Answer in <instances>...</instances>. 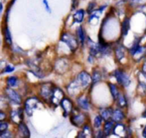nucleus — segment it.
<instances>
[{
    "mask_svg": "<svg viewBox=\"0 0 146 138\" xmlns=\"http://www.w3.org/2000/svg\"><path fill=\"white\" fill-rule=\"evenodd\" d=\"M14 70V67L13 66H11V65H6V67H5V69H4V71L5 72H11V71H13Z\"/></svg>",
    "mask_w": 146,
    "mask_h": 138,
    "instance_id": "33",
    "label": "nucleus"
},
{
    "mask_svg": "<svg viewBox=\"0 0 146 138\" xmlns=\"http://www.w3.org/2000/svg\"><path fill=\"white\" fill-rule=\"evenodd\" d=\"M2 8H3V5L0 3V14H1V12H2Z\"/></svg>",
    "mask_w": 146,
    "mask_h": 138,
    "instance_id": "37",
    "label": "nucleus"
},
{
    "mask_svg": "<svg viewBox=\"0 0 146 138\" xmlns=\"http://www.w3.org/2000/svg\"><path fill=\"white\" fill-rule=\"evenodd\" d=\"M84 17H85V11H84L83 9H80V10H78L75 13V15H74V20H75V22L81 23L84 20Z\"/></svg>",
    "mask_w": 146,
    "mask_h": 138,
    "instance_id": "24",
    "label": "nucleus"
},
{
    "mask_svg": "<svg viewBox=\"0 0 146 138\" xmlns=\"http://www.w3.org/2000/svg\"><path fill=\"white\" fill-rule=\"evenodd\" d=\"M43 3H44V5L46 6L47 10L50 12V7H49V5H48V1H47V0H43Z\"/></svg>",
    "mask_w": 146,
    "mask_h": 138,
    "instance_id": "35",
    "label": "nucleus"
},
{
    "mask_svg": "<svg viewBox=\"0 0 146 138\" xmlns=\"http://www.w3.org/2000/svg\"><path fill=\"white\" fill-rule=\"evenodd\" d=\"M7 84L10 87H16L18 85V79L15 76H11V77L7 78Z\"/></svg>",
    "mask_w": 146,
    "mask_h": 138,
    "instance_id": "27",
    "label": "nucleus"
},
{
    "mask_svg": "<svg viewBox=\"0 0 146 138\" xmlns=\"http://www.w3.org/2000/svg\"><path fill=\"white\" fill-rule=\"evenodd\" d=\"M5 93L12 103H14V104H20L21 103V97H20V95L15 91V90L7 88V89L5 90Z\"/></svg>",
    "mask_w": 146,
    "mask_h": 138,
    "instance_id": "9",
    "label": "nucleus"
},
{
    "mask_svg": "<svg viewBox=\"0 0 146 138\" xmlns=\"http://www.w3.org/2000/svg\"><path fill=\"white\" fill-rule=\"evenodd\" d=\"M54 85L50 82L48 83H44L41 86V90H40V94L44 99L48 100L51 98V95L53 93V90H54Z\"/></svg>",
    "mask_w": 146,
    "mask_h": 138,
    "instance_id": "4",
    "label": "nucleus"
},
{
    "mask_svg": "<svg viewBox=\"0 0 146 138\" xmlns=\"http://www.w3.org/2000/svg\"><path fill=\"white\" fill-rule=\"evenodd\" d=\"M102 121H104V119H102V117L100 116V115H98V116H96V118H94V128L98 129L100 126H102Z\"/></svg>",
    "mask_w": 146,
    "mask_h": 138,
    "instance_id": "29",
    "label": "nucleus"
},
{
    "mask_svg": "<svg viewBox=\"0 0 146 138\" xmlns=\"http://www.w3.org/2000/svg\"><path fill=\"white\" fill-rule=\"evenodd\" d=\"M117 105H118L119 107H121V108H124V107H126L127 105V101H126V98H125V96L123 95L122 93H119L118 97H117V99L115 100Z\"/></svg>",
    "mask_w": 146,
    "mask_h": 138,
    "instance_id": "23",
    "label": "nucleus"
},
{
    "mask_svg": "<svg viewBox=\"0 0 146 138\" xmlns=\"http://www.w3.org/2000/svg\"><path fill=\"white\" fill-rule=\"evenodd\" d=\"M129 29H130V20H129V18H125L121 23V35H122V37L126 36Z\"/></svg>",
    "mask_w": 146,
    "mask_h": 138,
    "instance_id": "21",
    "label": "nucleus"
},
{
    "mask_svg": "<svg viewBox=\"0 0 146 138\" xmlns=\"http://www.w3.org/2000/svg\"><path fill=\"white\" fill-rule=\"evenodd\" d=\"M38 104H39L38 98H36V97L28 98L25 102V110H26V112H27V114L31 116V115L33 114V112H34V110L37 108Z\"/></svg>",
    "mask_w": 146,
    "mask_h": 138,
    "instance_id": "6",
    "label": "nucleus"
},
{
    "mask_svg": "<svg viewBox=\"0 0 146 138\" xmlns=\"http://www.w3.org/2000/svg\"><path fill=\"white\" fill-rule=\"evenodd\" d=\"M77 33H78V39H79V42L82 43V44H84L85 43V31H84L83 27L82 26H80L79 28H78L77 30Z\"/></svg>",
    "mask_w": 146,
    "mask_h": 138,
    "instance_id": "26",
    "label": "nucleus"
},
{
    "mask_svg": "<svg viewBox=\"0 0 146 138\" xmlns=\"http://www.w3.org/2000/svg\"><path fill=\"white\" fill-rule=\"evenodd\" d=\"M7 128H8V123L7 122H1L0 123V135L2 133L6 132L7 131Z\"/></svg>",
    "mask_w": 146,
    "mask_h": 138,
    "instance_id": "31",
    "label": "nucleus"
},
{
    "mask_svg": "<svg viewBox=\"0 0 146 138\" xmlns=\"http://www.w3.org/2000/svg\"><path fill=\"white\" fill-rule=\"evenodd\" d=\"M69 61L66 58H60L57 60L56 64H55V70L58 72L59 74H64L68 69H69Z\"/></svg>",
    "mask_w": 146,
    "mask_h": 138,
    "instance_id": "7",
    "label": "nucleus"
},
{
    "mask_svg": "<svg viewBox=\"0 0 146 138\" xmlns=\"http://www.w3.org/2000/svg\"><path fill=\"white\" fill-rule=\"evenodd\" d=\"M113 134L117 135V136H127L128 135V131H127L126 127L123 124H121L120 122L115 123L114 125V129H113Z\"/></svg>",
    "mask_w": 146,
    "mask_h": 138,
    "instance_id": "12",
    "label": "nucleus"
},
{
    "mask_svg": "<svg viewBox=\"0 0 146 138\" xmlns=\"http://www.w3.org/2000/svg\"><path fill=\"white\" fill-rule=\"evenodd\" d=\"M61 40L70 47L72 51H76L79 47V39L69 32H64L61 36Z\"/></svg>",
    "mask_w": 146,
    "mask_h": 138,
    "instance_id": "1",
    "label": "nucleus"
},
{
    "mask_svg": "<svg viewBox=\"0 0 146 138\" xmlns=\"http://www.w3.org/2000/svg\"><path fill=\"white\" fill-rule=\"evenodd\" d=\"M19 132H20V134H22V136H25V137L30 136L29 129H28V127L26 126L24 123H20L19 124Z\"/></svg>",
    "mask_w": 146,
    "mask_h": 138,
    "instance_id": "25",
    "label": "nucleus"
},
{
    "mask_svg": "<svg viewBox=\"0 0 146 138\" xmlns=\"http://www.w3.org/2000/svg\"><path fill=\"white\" fill-rule=\"evenodd\" d=\"M64 92L62 91L60 88L58 87H55L54 90H53V93L52 95H51V102H52L53 105H55V106H58V105H61V102L62 100L64 99Z\"/></svg>",
    "mask_w": 146,
    "mask_h": 138,
    "instance_id": "3",
    "label": "nucleus"
},
{
    "mask_svg": "<svg viewBox=\"0 0 146 138\" xmlns=\"http://www.w3.org/2000/svg\"><path fill=\"white\" fill-rule=\"evenodd\" d=\"M10 120L15 124H20L21 121L23 120V114H22L21 109L12 110L11 113H10Z\"/></svg>",
    "mask_w": 146,
    "mask_h": 138,
    "instance_id": "10",
    "label": "nucleus"
},
{
    "mask_svg": "<svg viewBox=\"0 0 146 138\" xmlns=\"http://www.w3.org/2000/svg\"><path fill=\"white\" fill-rule=\"evenodd\" d=\"M112 112H113V109L110 108V107H106V108H102L100 109V115L102 117V119L106 121L110 120L112 117Z\"/></svg>",
    "mask_w": 146,
    "mask_h": 138,
    "instance_id": "17",
    "label": "nucleus"
},
{
    "mask_svg": "<svg viewBox=\"0 0 146 138\" xmlns=\"http://www.w3.org/2000/svg\"><path fill=\"white\" fill-rule=\"evenodd\" d=\"M132 3L137 6L144 5V4H146V0H132Z\"/></svg>",
    "mask_w": 146,
    "mask_h": 138,
    "instance_id": "32",
    "label": "nucleus"
},
{
    "mask_svg": "<svg viewBox=\"0 0 146 138\" xmlns=\"http://www.w3.org/2000/svg\"><path fill=\"white\" fill-rule=\"evenodd\" d=\"M142 136L143 137H146V126L143 128V131H142Z\"/></svg>",
    "mask_w": 146,
    "mask_h": 138,
    "instance_id": "36",
    "label": "nucleus"
},
{
    "mask_svg": "<svg viewBox=\"0 0 146 138\" xmlns=\"http://www.w3.org/2000/svg\"><path fill=\"white\" fill-rule=\"evenodd\" d=\"M94 135L92 133V130L90 128V125H84L83 129H82L81 132L78 134V137H92Z\"/></svg>",
    "mask_w": 146,
    "mask_h": 138,
    "instance_id": "20",
    "label": "nucleus"
},
{
    "mask_svg": "<svg viewBox=\"0 0 146 138\" xmlns=\"http://www.w3.org/2000/svg\"><path fill=\"white\" fill-rule=\"evenodd\" d=\"M114 76H115L116 80L118 81V83L120 84L121 86H123L124 88L128 87L130 85V77L128 76V74L126 72H124L121 69H117L114 71Z\"/></svg>",
    "mask_w": 146,
    "mask_h": 138,
    "instance_id": "2",
    "label": "nucleus"
},
{
    "mask_svg": "<svg viewBox=\"0 0 146 138\" xmlns=\"http://www.w3.org/2000/svg\"><path fill=\"white\" fill-rule=\"evenodd\" d=\"M114 54H115V57L118 61H120L121 59H123L125 57V54H126V51H125V48L122 46V45H117V46L114 48Z\"/></svg>",
    "mask_w": 146,
    "mask_h": 138,
    "instance_id": "19",
    "label": "nucleus"
},
{
    "mask_svg": "<svg viewBox=\"0 0 146 138\" xmlns=\"http://www.w3.org/2000/svg\"><path fill=\"white\" fill-rule=\"evenodd\" d=\"M78 80H79V82L81 83V85L83 86L84 88H86L92 83V78L88 73H87L86 71H83L78 75Z\"/></svg>",
    "mask_w": 146,
    "mask_h": 138,
    "instance_id": "8",
    "label": "nucleus"
},
{
    "mask_svg": "<svg viewBox=\"0 0 146 138\" xmlns=\"http://www.w3.org/2000/svg\"><path fill=\"white\" fill-rule=\"evenodd\" d=\"M124 118H125V114L120 108L114 109L113 112H112V117H111V119L114 121V122L115 123L121 122Z\"/></svg>",
    "mask_w": 146,
    "mask_h": 138,
    "instance_id": "15",
    "label": "nucleus"
},
{
    "mask_svg": "<svg viewBox=\"0 0 146 138\" xmlns=\"http://www.w3.org/2000/svg\"><path fill=\"white\" fill-rule=\"evenodd\" d=\"M114 125H115V122L113 120H108L106 121L104 125V136H108L111 133H113V129H114Z\"/></svg>",
    "mask_w": 146,
    "mask_h": 138,
    "instance_id": "14",
    "label": "nucleus"
},
{
    "mask_svg": "<svg viewBox=\"0 0 146 138\" xmlns=\"http://www.w3.org/2000/svg\"><path fill=\"white\" fill-rule=\"evenodd\" d=\"M133 56V59L135 61H140L141 59H143L146 55V47L145 46H138L137 49L134 52L131 54Z\"/></svg>",
    "mask_w": 146,
    "mask_h": 138,
    "instance_id": "13",
    "label": "nucleus"
},
{
    "mask_svg": "<svg viewBox=\"0 0 146 138\" xmlns=\"http://www.w3.org/2000/svg\"><path fill=\"white\" fill-rule=\"evenodd\" d=\"M81 87H83V86L81 85L79 80L77 79L76 81H73L69 86H68V91H69V93L71 94V95H75V94L79 91V89Z\"/></svg>",
    "mask_w": 146,
    "mask_h": 138,
    "instance_id": "16",
    "label": "nucleus"
},
{
    "mask_svg": "<svg viewBox=\"0 0 146 138\" xmlns=\"http://www.w3.org/2000/svg\"><path fill=\"white\" fill-rule=\"evenodd\" d=\"M5 42L7 43L8 45L12 44V38H11V34H10V31L8 28H5Z\"/></svg>",
    "mask_w": 146,
    "mask_h": 138,
    "instance_id": "30",
    "label": "nucleus"
},
{
    "mask_svg": "<svg viewBox=\"0 0 146 138\" xmlns=\"http://www.w3.org/2000/svg\"><path fill=\"white\" fill-rule=\"evenodd\" d=\"M77 102H78V105H79L82 109H84V110H88V109L90 108V101H88L87 96H81V97H79Z\"/></svg>",
    "mask_w": 146,
    "mask_h": 138,
    "instance_id": "18",
    "label": "nucleus"
},
{
    "mask_svg": "<svg viewBox=\"0 0 146 138\" xmlns=\"http://www.w3.org/2000/svg\"><path fill=\"white\" fill-rule=\"evenodd\" d=\"M5 117H6L5 113L2 112V111H0V121H2L3 119H5Z\"/></svg>",
    "mask_w": 146,
    "mask_h": 138,
    "instance_id": "34",
    "label": "nucleus"
},
{
    "mask_svg": "<svg viewBox=\"0 0 146 138\" xmlns=\"http://www.w3.org/2000/svg\"><path fill=\"white\" fill-rule=\"evenodd\" d=\"M71 120H72V123H73L75 126H77V127L84 126L86 123V120H87V115H86L85 113L77 112V113H75V114H73Z\"/></svg>",
    "mask_w": 146,
    "mask_h": 138,
    "instance_id": "5",
    "label": "nucleus"
},
{
    "mask_svg": "<svg viewBox=\"0 0 146 138\" xmlns=\"http://www.w3.org/2000/svg\"><path fill=\"white\" fill-rule=\"evenodd\" d=\"M92 82L94 83H98L102 80V73H100L98 70H94V74H92Z\"/></svg>",
    "mask_w": 146,
    "mask_h": 138,
    "instance_id": "28",
    "label": "nucleus"
},
{
    "mask_svg": "<svg viewBox=\"0 0 146 138\" xmlns=\"http://www.w3.org/2000/svg\"><path fill=\"white\" fill-rule=\"evenodd\" d=\"M61 106L64 110V113H65V116H68L70 113L73 111V102L69 99V98L65 97L61 102Z\"/></svg>",
    "mask_w": 146,
    "mask_h": 138,
    "instance_id": "11",
    "label": "nucleus"
},
{
    "mask_svg": "<svg viewBox=\"0 0 146 138\" xmlns=\"http://www.w3.org/2000/svg\"><path fill=\"white\" fill-rule=\"evenodd\" d=\"M108 86H110V93H111L112 98H113V100L115 101V100L117 99V97H118L119 93H120V91H119V89L116 87V85H114V84L110 83L108 84Z\"/></svg>",
    "mask_w": 146,
    "mask_h": 138,
    "instance_id": "22",
    "label": "nucleus"
}]
</instances>
